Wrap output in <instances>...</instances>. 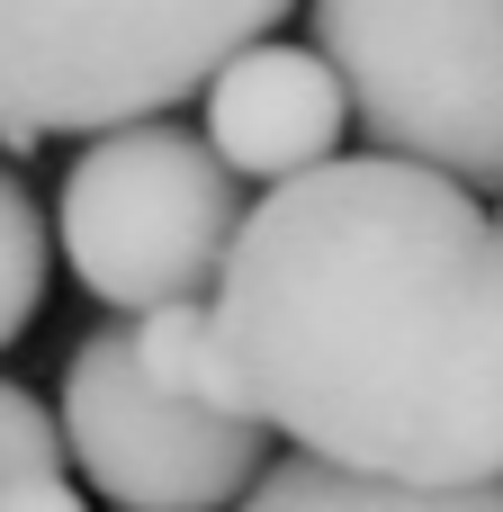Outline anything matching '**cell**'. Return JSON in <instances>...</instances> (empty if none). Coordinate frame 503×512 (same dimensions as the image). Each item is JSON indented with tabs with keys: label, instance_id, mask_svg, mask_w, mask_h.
I'll use <instances>...</instances> for the list:
<instances>
[{
	"label": "cell",
	"instance_id": "obj_1",
	"mask_svg": "<svg viewBox=\"0 0 503 512\" xmlns=\"http://www.w3.org/2000/svg\"><path fill=\"white\" fill-rule=\"evenodd\" d=\"M216 324L252 414L396 486H503V216L450 171L342 153L243 216Z\"/></svg>",
	"mask_w": 503,
	"mask_h": 512
},
{
	"label": "cell",
	"instance_id": "obj_2",
	"mask_svg": "<svg viewBox=\"0 0 503 512\" xmlns=\"http://www.w3.org/2000/svg\"><path fill=\"white\" fill-rule=\"evenodd\" d=\"M297 0H0V135L144 126L261 45Z\"/></svg>",
	"mask_w": 503,
	"mask_h": 512
},
{
	"label": "cell",
	"instance_id": "obj_3",
	"mask_svg": "<svg viewBox=\"0 0 503 512\" xmlns=\"http://www.w3.org/2000/svg\"><path fill=\"white\" fill-rule=\"evenodd\" d=\"M243 216L252 207L234 198L225 153L207 135H180L171 117L90 135L54 189V243L72 279L117 315H153L216 288L243 243Z\"/></svg>",
	"mask_w": 503,
	"mask_h": 512
},
{
	"label": "cell",
	"instance_id": "obj_4",
	"mask_svg": "<svg viewBox=\"0 0 503 512\" xmlns=\"http://www.w3.org/2000/svg\"><path fill=\"white\" fill-rule=\"evenodd\" d=\"M369 153L503 198V0H306Z\"/></svg>",
	"mask_w": 503,
	"mask_h": 512
},
{
	"label": "cell",
	"instance_id": "obj_5",
	"mask_svg": "<svg viewBox=\"0 0 503 512\" xmlns=\"http://www.w3.org/2000/svg\"><path fill=\"white\" fill-rule=\"evenodd\" d=\"M54 414L81 486L108 495L117 512H225L270 477V423L162 396L126 324H99L72 342Z\"/></svg>",
	"mask_w": 503,
	"mask_h": 512
},
{
	"label": "cell",
	"instance_id": "obj_6",
	"mask_svg": "<svg viewBox=\"0 0 503 512\" xmlns=\"http://www.w3.org/2000/svg\"><path fill=\"white\" fill-rule=\"evenodd\" d=\"M351 81L324 63V45H243L216 81H207V144L225 153L234 180H306L324 162H342V135H351Z\"/></svg>",
	"mask_w": 503,
	"mask_h": 512
},
{
	"label": "cell",
	"instance_id": "obj_7",
	"mask_svg": "<svg viewBox=\"0 0 503 512\" xmlns=\"http://www.w3.org/2000/svg\"><path fill=\"white\" fill-rule=\"evenodd\" d=\"M126 333H135V360H144V378H153L162 396L207 405V414H252V387H243V369H234V342H225V324H216V297L153 306V315H135ZM252 423H261V414H252Z\"/></svg>",
	"mask_w": 503,
	"mask_h": 512
},
{
	"label": "cell",
	"instance_id": "obj_8",
	"mask_svg": "<svg viewBox=\"0 0 503 512\" xmlns=\"http://www.w3.org/2000/svg\"><path fill=\"white\" fill-rule=\"evenodd\" d=\"M234 512H503V486H396L333 459H270Z\"/></svg>",
	"mask_w": 503,
	"mask_h": 512
},
{
	"label": "cell",
	"instance_id": "obj_9",
	"mask_svg": "<svg viewBox=\"0 0 503 512\" xmlns=\"http://www.w3.org/2000/svg\"><path fill=\"white\" fill-rule=\"evenodd\" d=\"M36 306H45V216L27 180L0 162V351L36 324Z\"/></svg>",
	"mask_w": 503,
	"mask_h": 512
},
{
	"label": "cell",
	"instance_id": "obj_10",
	"mask_svg": "<svg viewBox=\"0 0 503 512\" xmlns=\"http://www.w3.org/2000/svg\"><path fill=\"white\" fill-rule=\"evenodd\" d=\"M72 468V441H63V414H45L18 378H0V495L18 486H45Z\"/></svg>",
	"mask_w": 503,
	"mask_h": 512
},
{
	"label": "cell",
	"instance_id": "obj_11",
	"mask_svg": "<svg viewBox=\"0 0 503 512\" xmlns=\"http://www.w3.org/2000/svg\"><path fill=\"white\" fill-rule=\"evenodd\" d=\"M0 512H90L72 495V477H45V486H18V495H0Z\"/></svg>",
	"mask_w": 503,
	"mask_h": 512
},
{
	"label": "cell",
	"instance_id": "obj_12",
	"mask_svg": "<svg viewBox=\"0 0 503 512\" xmlns=\"http://www.w3.org/2000/svg\"><path fill=\"white\" fill-rule=\"evenodd\" d=\"M495 216H503V198H495Z\"/></svg>",
	"mask_w": 503,
	"mask_h": 512
}]
</instances>
